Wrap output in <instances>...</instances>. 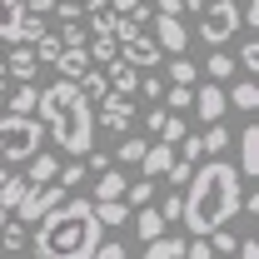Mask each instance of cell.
I'll return each mask as SVG.
<instances>
[{
  "instance_id": "6da1fadb",
  "label": "cell",
  "mask_w": 259,
  "mask_h": 259,
  "mask_svg": "<svg viewBox=\"0 0 259 259\" xmlns=\"http://www.w3.org/2000/svg\"><path fill=\"white\" fill-rule=\"evenodd\" d=\"M239 194H244V180L239 169L225 160V155H209L204 164H194L190 180L180 185V220L190 234H209V229L229 225L239 214Z\"/></svg>"
},
{
  "instance_id": "7a4b0ae2",
  "label": "cell",
  "mask_w": 259,
  "mask_h": 259,
  "mask_svg": "<svg viewBox=\"0 0 259 259\" xmlns=\"http://www.w3.org/2000/svg\"><path fill=\"white\" fill-rule=\"evenodd\" d=\"M35 115H40V125H45V140L65 145V155L85 160V155L95 150V110H90V100H85V90H80L75 80L60 75L50 90H40Z\"/></svg>"
},
{
  "instance_id": "3957f363",
  "label": "cell",
  "mask_w": 259,
  "mask_h": 259,
  "mask_svg": "<svg viewBox=\"0 0 259 259\" xmlns=\"http://www.w3.org/2000/svg\"><path fill=\"white\" fill-rule=\"evenodd\" d=\"M35 225H40L35 229V254L40 259H90L100 244V220H95L90 199H70L65 194Z\"/></svg>"
},
{
  "instance_id": "277c9868",
  "label": "cell",
  "mask_w": 259,
  "mask_h": 259,
  "mask_svg": "<svg viewBox=\"0 0 259 259\" xmlns=\"http://www.w3.org/2000/svg\"><path fill=\"white\" fill-rule=\"evenodd\" d=\"M45 145V125L35 115H0V155L10 164H25Z\"/></svg>"
},
{
  "instance_id": "5b68a950",
  "label": "cell",
  "mask_w": 259,
  "mask_h": 259,
  "mask_svg": "<svg viewBox=\"0 0 259 259\" xmlns=\"http://www.w3.org/2000/svg\"><path fill=\"white\" fill-rule=\"evenodd\" d=\"M234 30H239V5L234 0H204V10H199V40L204 45H225Z\"/></svg>"
},
{
  "instance_id": "8992f818",
  "label": "cell",
  "mask_w": 259,
  "mask_h": 259,
  "mask_svg": "<svg viewBox=\"0 0 259 259\" xmlns=\"http://www.w3.org/2000/svg\"><path fill=\"white\" fill-rule=\"evenodd\" d=\"M65 194H70V190H65L60 180H45V185H30V190H25V199L15 204V214H20V225H35V220H40L45 209H55V204H60Z\"/></svg>"
},
{
  "instance_id": "52a82bcc",
  "label": "cell",
  "mask_w": 259,
  "mask_h": 259,
  "mask_svg": "<svg viewBox=\"0 0 259 259\" xmlns=\"http://www.w3.org/2000/svg\"><path fill=\"white\" fill-rule=\"evenodd\" d=\"M150 25H155V35H150V40L160 45L164 55H185V50H190V25H185L180 15H155Z\"/></svg>"
},
{
  "instance_id": "ba28073f",
  "label": "cell",
  "mask_w": 259,
  "mask_h": 259,
  "mask_svg": "<svg viewBox=\"0 0 259 259\" xmlns=\"http://www.w3.org/2000/svg\"><path fill=\"white\" fill-rule=\"evenodd\" d=\"M194 115L204 120V125H214V120H225V110H229V100H225V85L220 80H204L199 90H194Z\"/></svg>"
},
{
  "instance_id": "9c48e42d",
  "label": "cell",
  "mask_w": 259,
  "mask_h": 259,
  "mask_svg": "<svg viewBox=\"0 0 259 259\" xmlns=\"http://www.w3.org/2000/svg\"><path fill=\"white\" fill-rule=\"evenodd\" d=\"M120 60L125 65H145V70H155V65H164V50L150 40V35H130V40H120Z\"/></svg>"
},
{
  "instance_id": "30bf717a",
  "label": "cell",
  "mask_w": 259,
  "mask_h": 259,
  "mask_svg": "<svg viewBox=\"0 0 259 259\" xmlns=\"http://www.w3.org/2000/svg\"><path fill=\"white\" fill-rule=\"evenodd\" d=\"M105 100V110H100V125H105V135H125L130 120H135V105H130V95H120V90H110Z\"/></svg>"
},
{
  "instance_id": "8fae6325",
  "label": "cell",
  "mask_w": 259,
  "mask_h": 259,
  "mask_svg": "<svg viewBox=\"0 0 259 259\" xmlns=\"http://www.w3.org/2000/svg\"><path fill=\"white\" fill-rule=\"evenodd\" d=\"M0 60H5V75H10L15 85L35 80V70H40V60H35V45H30V40H15V50H10V55H0Z\"/></svg>"
},
{
  "instance_id": "7c38bea8",
  "label": "cell",
  "mask_w": 259,
  "mask_h": 259,
  "mask_svg": "<svg viewBox=\"0 0 259 259\" xmlns=\"http://www.w3.org/2000/svg\"><path fill=\"white\" fill-rule=\"evenodd\" d=\"M234 169H239L244 185L259 175V125H244V135H239V164Z\"/></svg>"
},
{
  "instance_id": "4fadbf2b",
  "label": "cell",
  "mask_w": 259,
  "mask_h": 259,
  "mask_svg": "<svg viewBox=\"0 0 259 259\" xmlns=\"http://www.w3.org/2000/svg\"><path fill=\"white\" fill-rule=\"evenodd\" d=\"M0 40L5 45L25 40V5L20 0H0Z\"/></svg>"
},
{
  "instance_id": "5bb4252c",
  "label": "cell",
  "mask_w": 259,
  "mask_h": 259,
  "mask_svg": "<svg viewBox=\"0 0 259 259\" xmlns=\"http://www.w3.org/2000/svg\"><path fill=\"white\" fill-rule=\"evenodd\" d=\"M105 80H110L120 95H135V85H140V70H135V65H125L120 55H115V60L105 65Z\"/></svg>"
},
{
  "instance_id": "9a60e30c",
  "label": "cell",
  "mask_w": 259,
  "mask_h": 259,
  "mask_svg": "<svg viewBox=\"0 0 259 259\" xmlns=\"http://www.w3.org/2000/svg\"><path fill=\"white\" fill-rule=\"evenodd\" d=\"M55 70H60L65 80H80V75L90 70V55H85V45H65L60 60H55Z\"/></svg>"
},
{
  "instance_id": "2e32d148",
  "label": "cell",
  "mask_w": 259,
  "mask_h": 259,
  "mask_svg": "<svg viewBox=\"0 0 259 259\" xmlns=\"http://www.w3.org/2000/svg\"><path fill=\"white\" fill-rule=\"evenodd\" d=\"M30 185H45V180H55L60 175V164H55V155H45V150H35L30 160H25V169H20Z\"/></svg>"
},
{
  "instance_id": "e0dca14e",
  "label": "cell",
  "mask_w": 259,
  "mask_h": 259,
  "mask_svg": "<svg viewBox=\"0 0 259 259\" xmlns=\"http://www.w3.org/2000/svg\"><path fill=\"white\" fill-rule=\"evenodd\" d=\"M125 190H130V180L120 175V169L105 164V169H100V185H95V204L100 199H125Z\"/></svg>"
},
{
  "instance_id": "ac0fdd59",
  "label": "cell",
  "mask_w": 259,
  "mask_h": 259,
  "mask_svg": "<svg viewBox=\"0 0 259 259\" xmlns=\"http://www.w3.org/2000/svg\"><path fill=\"white\" fill-rule=\"evenodd\" d=\"M145 259H185V239L155 234V239H145Z\"/></svg>"
},
{
  "instance_id": "d6986e66",
  "label": "cell",
  "mask_w": 259,
  "mask_h": 259,
  "mask_svg": "<svg viewBox=\"0 0 259 259\" xmlns=\"http://www.w3.org/2000/svg\"><path fill=\"white\" fill-rule=\"evenodd\" d=\"M225 100L234 105V110L254 115V110H259V85H254V80H239V85H229V90H225Z\"/></svg>"
},
{
  "instance_id": "ffe728a7",
  "label": "cell",
  "mask_w": 259,
  "mask_h": 259,
  "mask_svg": "<svg viewBox=\"0 0 259 259\" xmlns=\"http://www.w3.org/2000/svg\"><path fill=\"white\" fill-rule=\"evenodd\" d=\"M234 70H239L234 55H225V45H214V55L204 60V75H209V80H220V85H229V80H234Z\"/></svg>"
},
{
  "instance_id": "44dd1931",
  "label": "cell",
  "mask_w": 259,
  "mask_h": 259,
  "mask_svg": "<svg viewBox=\"0 0 259 259\" xmlns=\"http://www.w3.org/2000/svg\"><path fill=\"white\" fill-rule=\"evenodd\" d=\"M169 160H175V145H145V155H140V164H145V175H164L169 169Z\"/></svg>"
},
{
  "instance_id": "7402d4cb",
  "label": "cell",
  "mask_w": 259,
  "mask_h": 259,
  "mask_svg": "<svg viewBox=\"0 0 259 259\" xmlns=\"http://www.w3.org/2000/svg\"><path fill=\"white\" fill-rule=\"evenodd\" d=\"M25 190H30V180H25V175H15V169H10V175H5V180H0V209H15V204H20V199H25Z\"/></svg>"
},
{
  "instance_id": "603a6c76",
  "label": "cell",
  "mask_w": 259,
  "mask_h": 259,
  "mask_svg": "<svg viewBox=\"0 0 259 259\" xmlns=\"http://www.w3.org/2000/svg\"><path fill=\"white\" fill-rule=\"evenodd\" d=\"M164 70H169L175 85H194V80H199V65H194L190 55H164Z\"/></svg>"
},
{
  "instance_id": "cb8c5ba5",
  "label": "cell",
  "mask_w": 259,
  "mask_h": 259,
  "mask_svg": "<svg viewBox=\"0 0 259 259\" xmlns=\"http://www.w3.org/2000/svg\"><path fill=\"white\" fill-rule=\"evenodd\" d=\"M35 100H40V90L25 80V85H15V90L5 95V105H10V115H35Z\"/></svg>"
},
{
  "instance_id": "d4e9b609",
  "label": "cell",
  "mask_w": 259,
  "mask_h": 259,
  "mask_svg": "<svg viewBox=\"0 0 259 259\" xmlns=\"http://www.w3.org/2000/svg\"><path fill=\"white\" fill-rule=\"evenodd\" d=\"M90 204H95V199H90ZM95 220L105 229H110V225H125V220H130V204H125V199H100V204H95Z\"/></svg>"
},
{
  "instance_id": "484cf974",
  "label": "cell",
  "mask_w": 259,
  "mask_h": 259,
  "mask_svg": "<svg viewBox=\"0 0 259 259\" xmlns=\"http://www.w3.org/2000/svg\"><path fill=\"white\" fill-rule=\"evenodd\" d=\"M85 55H90V65H110L120 55V40H115V35H95V40L85 45Z\"/></svg>"
},
{
  "instance_id": "4316f807",
  "label": "cell",
  "mask_w": 259,
  "mask_h": 259,
  "mask_svg": "<svg viewBox=\"0 0 259 259\" xmlns=\"http://www.w3.org/2000/svg\"><path fill=\"white\" fill-rule=\"evenodd\" d=\"M135 234H140V239L164 234V214H160V209H150V204H140V214H135Z\"/></svg>"
},
{
  "instance_id": "83f0119b",
  "label": "cell",
  "mask_w": 259,
  "mask_h": 259,
  "mask_svg": "<svg viewBox=\"0 0 259 259\" xmlns=\"http://www.w3.org/2000/svg\"><path fill=\"white\" fill-rule=\"evenodd\" d=\"M55 10H60L65 20H85V15L105 10V0H55Z\"/></svg>"
},
{
  "instance_id": "f1b7e54d",
  "label": "cell",
  "mask_w": 259,
  "mask_h": 259,
  "mask_svg": "<svg viewBox=\"0 0 259 259\" xmlns=\"http://www.w3.org/2000/svg\"><path fill=\"white\" fill-rule=\"evenodd\" d=\"M30 45H35V60L55 70V60H60V50H65V45H60V35H50V30H45L40 40H30Z\"/></svg>"
},
{
  "instance_id": "f546056e",
  "label": "cell",
  "mask_w": 259,
  "mask_h": 259,
  "mask_svg": "<svg viewBox=\"0 0 259 259\" xmlns=\"http://www.w3.org/2000/svg\"><path fill=\"white\" fill-rule=\"evenodd\" d=\"M229 145H234V140H229V130L220 125V120L209 125V135H199V150H204V155H225Z\"/></svg>"
},
{
  "instance_id": "4dcf8cb0",
  "label": "cell",
  "mask_w": 259,
  "mask_h": 259,
  "mask_svg": "<svg viewBox=\"0 0 259 259\" xmlns=\"http://www.w3.org/2000/svg\"><path fill=\"white\" fill-rule=\"evenodd\" d=\"M75 85H80V90H85V100L95 105V100L105 95V65H90V70H85V75H80Z\"/></svg>"
},
{
  "instance_id": "1f68e13d",
  "label": "cell",
  "mask_w": 259,
  "mask_h": 259,
  "mask_svg": "<svg viewBox=\"0 0 259 259\" xmlns=\"http://www.w3.org/2000/svg\"><path fill=\"white\" fill-rule=\"evenodd\" d=\"M194 100V85H164V95H160V105H169V110H185Z\"/></svg>"
},
{
  "instance_id": "d6a6232c",
  "label": "cell",
  "mask_w": 259,
  "mask_h": 259,
  "mask_svg": "<svg viewBox=\"0 0 259 259\" xmlns=\"http://www.w3.org/2000/svg\"><path fill=\"white\" fill-rule=\"evenodd\" d=\"M0 249H25V225H0Z\"/></svg>"
},
{
  "instance_id": "836d02e7",
  "label": "cell",
  "mask_w": 259,
  "mask_h": 259,
  "mask_svg": "<svg viewBox=\"0 0 259 259\" xmlns=\"http://www.w3.org/2000/svg\"><path fill=\"white\" fill-rule=\"evenodd\" d=\"M234 65H239V70H249V75L259 70V40H254V35L239 45V60H234Z\"/></svg>"
},
{
  "instance_id": "e575fe53",
  "label": "cell",
  "mask_w": 259,
  "mask_h": 259,
  "mask_svg": "<svg viewBox=\"0 0 259 259\" xmlns=\"http://www.w3.org/2000/svg\"><path fill=\"white\" fill-rule=\"evenodd\" d=\"M180 135H185V115H164L160 140H164V145H180Z\"/></svg>"
},
{
  "instance_id": "d590c367",
  "label": "cell",
  "mask_w": 259,
  "mask_h": 259,
  "mask_svg": "<svg viewBox=\"0 0 259 259\" xmlns=\"http://www.w3.org/2000/svg\"><path fill=\"white\" fill-rule=\"evenodd\" d=\"M135 90H145V100H155V105H160V95H164V80H160V75H150V70H145Z\"/></svg>"
},
{
  "instance_id": "8d00e7d4",
  "label": "cell",
  "mask_w": 259,
  "mask_h": 259,
  "mask_svg": "<svg viewBox=\"0 0 259 259\" xmlns=\"http://www.w3.org/2000/svg\"><path fill=\"white\" fill-rule=\"evenodd\" d=\"M140 155H145V140H125V145H115V160H125V164H140Z\"/></svg>"
},
{
  "instance_id": "74e56055",
  "label": "cell",
  "mask_w": 259,
  "mask_h": 259,
  "mask_svg": "<svg viewBox=\"0 0 259 259\" xmlns=\"http://www.w3.org/2000/svg\"><path fill=\"white\" fill-rule=\"evenodd\" d=\"M60 45H85V20H65L60 25Z\"/></svg>"
},
{
  "instance_id": "f35d334b",
  "label": "cell",
  "mask_w": 259,
  "mask_h": 259,
  "mask_svg": "<svg viewBox=\"0 0 259 259\" xmlns=\"http://www.w3.org/2000/svg\"><path fill=\"white\" fill-rule=\"evenodd\" d=\"M90 259H130V254H125V244H120V239H100Z\"/></svg>"
},
{
  "instance_id": "ab89813d",
  "label": "cell",
  "mask_w": 259,
  "mask_h": 259,
  "mask_svg": "<svg viewBox=\"0 0 259 259\" xmlns=\"http://www.w3.org/2000/svg\"><path fill=\"white\" fill-rule=\"evenodd\" d=\"M175 150H180V160H199V155H204V150H199V135H180V145H175Z\"/></svg>"
},
{
  "instance_id": "60d3db41",
  "label": "cell",
  "mask_w": 259,
  "mask_h": 259,
  "mask_svg": "<svg viewBox=\"0 0 259 259\" xmlns=\"http://www.w3.org/2000/svg\"><path fill=\"white\" fill-rule=\"evenodd\" d=\"M185 259H214V249H209V239H204V234H194L190 244H185Z\"/></svg>"
},
{
  "instance_id": "b9f144b4",
  "label": "cell",
  "mask_w": 259,
  "mask_h": 259,
  "mask_svg": "<svg viewBox=\"0 0 259 259\" xmlns=\"http://www.w3.org/2000/svg\"><path fill=\"white\" fill-rule=\"evenodd\" d=\"M55 180H60L65 190H70V185H80V180H85V160H75L70 169H65V175H55Z\"/></svg>"
},
{
  "instance_id": "7bdbcfd3",
  "label": "cell",
  "mask_w": 259,
  "mask_h": 259,
  "mask_svg": "<svg viewBox=\"0 0 259 259\" xmlns=\"http://www.w3.org/2000/svg\"><path fill=\"white\" fill-rule=\"evenodd\" d=\"M234 254H239V259H259V239H254V234H244V239L234 244Z\"/></svg>"
},
{
  "instance_id": "ee69618b",
  "label": "cell",
  "mask_w": 259,
  "mask_h": 259,
  "mask_svg": "<svg viewBox=\"0 0 259 259\" xmlns=\"http://www.w3.org/2000/svg\"><path fill=\"white\" fill-rule=\"evenodd\" d=\"M160 214H164V225H175V220H180V194H169V199H164Z\"/></svg>"
},
{
  "instance_id": "f6af8a7d",
  "label": "cell",
  "mask_w": 259,
  "mask_h": 259,
  "mask_svg": "<svg viewBox=\"0 0 259 259\" xmlns=\"http://www.w3.org/2000/svg\"><path fill=\"white\" fill-rule=\"evenodd\" d=\"M155 10H160V15H180V10H185V0H155Z\"/></svg>"
},
{
  "instance_id": "bcb514c9",
  "label": "cell",
  "mask_w": 259,
  "mask_h": 259,
  "mask_svg": "<svg viewBox=\"0 0 259 259\" xmlns=\"http://www.w3.org/2000/svg\"><path fill=\"white\" fill-rule=\"evenodd\" d=\"M164 115H169V110H150V115H145V130H155V135H160V125H164Z\"/></svg>"
},
{
  "instance_id": "7dc6e473",
  "label": "cell",
  "mask_w": 259,
  "mask_h": 259,
  "mask_svg": "<svg viewBox=\"0 0 259 259\" xmlns=\"http://www.w3.org/2000/svg\"><path fill=\"white\" fill-rule=\"evenodd\" d=\"M20 5H25V10H30V15H45V10H50V5H55V0H20Z\"/></svg>"
},
{
  "instance_id": "c3c4849f",
  "label": "cell",
  "mask_w": 259,
  "mask_h": 259,
  "mask_svg": "<svg viewBox=\"0 0 259 259\" xmlns=\"http://www.w3.org/2000/svg\"><path fill=\"white\" fill-rule=\"evenodd\" d=\"M110 10H135V5H145V0H105Z\"/></svg>"
},
{
  "instance_id": "681fc988",
  "label": "cell",
  "mask_w": 259,
  "mask_h": 259,
  "mask_svg": "<svg viewBox=\"0 0 259 259\" xmlns=\"http://www.w3.org/2000/svg\"><path fill=\"white\" fill-rule=\"evenodd\" d=\"M0 55H5V40H0Z\"/></svg>"
},
{
  "instance_id": "f907efd6",
  "label": "cell",
  "mask_w": 259,
  "mask_h": 259,
  "mask_svg": "<svg viewBox=\"0 0 259 259\" xmlns=\"http://www.w3.org/2000/svg\"><path fill=\"white\" fill-rule=\"evenodd\" d=\"M0 110H5V95H0Z\"/></svg>"
},
{
  "instance_id": "816d5d0a",
  "label": "cell",
  "mask_w": 259,
  "mask_h": 259,
  "mask_svg": "<svg viewBox=\"0 0 259 259\" xmlns=\"http://www.w3.org/2000/svg\"><path fill=\"white\" fill-rule=\"evenodd\" d=\"M185 10H190V0H185Z\"/></svg>"
}]
</instances>
